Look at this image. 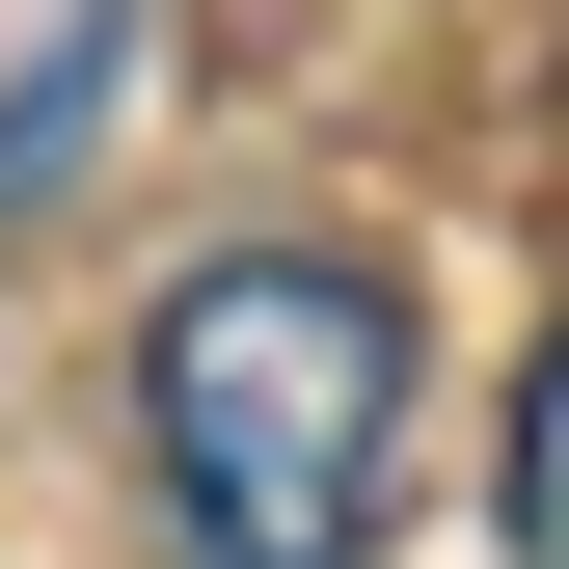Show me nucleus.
I'll use <instances>...</instances> for the list:
<instances>
[{
  "label": "nucleus",
  "instance_id": "7ed1b4c3",
  "mask_svg": "<svg viewBox=\"0 0 569 569\" xmlns=\"http://www.w3.org/2000/svg\"><path fill=\"white\" fill-rule=\"evenodd\" d=\"M516 569H569V326H542V380H516Z\"/></svg>",
  "mask_w": 569,
  "mask_h": 569
},
{
  "label": "nucleus",
  "instance_id": "f03ea898",
  "mask_svg": "<svg viewBox=\"0 0 569 569\" xmlns=\"http://www.w3.org/2000/svg\"><path fill=\"white\" fill-rule=\"evenodd\" d=\"M109 82H136V28H54V54H28V109H0V218H54V190H82Z\"/></svg>",
  "mask_w": 569,
  "mask_h": 569
},
{
  "label": "nucleus",
  "instance_id": "f257e3e1",
  "mask_svg": "<svg viewBox=\"0 0 569 569\" xmlns=\"http://www.w3.org/2000/svg\"><path fill=\"white\" fill-rule=\"evenodd\" d=\"M136 461H163V569H380V516H407V271L218 244L136 326Z\"/></svg>",
  "mask_w": 569,
  "mask_h": 569
}]
</instances>
